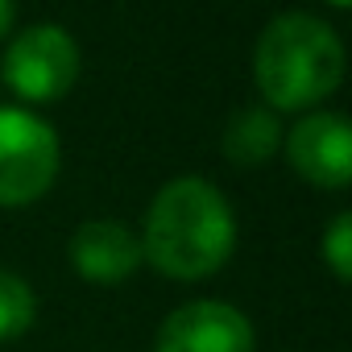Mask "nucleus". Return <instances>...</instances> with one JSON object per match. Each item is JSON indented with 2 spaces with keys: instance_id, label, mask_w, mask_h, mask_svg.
<instances>
[{
  "instance_id": "nucleus-1",
  "label": "nucleus",
  "mask_w": 352,
  "mask_h": 352,
  "mask_svg": "<svg viewBox=\"0 0 352 352\" xmlns=\"http://www.w3.org/2000/svg\"><path fill=\"white\" fill-rule=\"evenodd\" d=\"M232 249L236 216L220 187H212L199 174H183L153 195L141 228V257L157 274L174 282H199L228 265Z\"/></svg>"
},
{
  "instance_id": "nucleus-2",
  "label": "nucleus",
  "mask_w": 352,
  "mask_h": 352,
  "mask_svg": "<svg viewBox=\"0 0 352 352\" xmlns=\"http://www.w3.org/2000/svg\"><path fill=\"white\" fill-rule=\"evenodd\" d=\"M253 79L274 112H307L344 83V42L311 13L274 17L253 46Z\"/></svg>"
},
{
  "instance_id": "nucleus-3",
  "label": "nucleus",
  "mask_w": 352,
  "mask_h": 352,
  "mask_svg": "<svg viewBox=\"0 0 352 352\" xmlns=\"http://www.w3.org/2000/svg\"><path fill=\"white\" fill-rule=\"evenodd\" d=\"M63 166L58 133L25 112V108H0V208H25L42 199Z\"/></svg>"
},
{
  "instance_id": "nucleus-4",
  "label": "nucleus",
  "mask_w": 352,
  "mask_h": 352,
  "mask_svg": "<svg viewBox=\"0 0 352 352\" xmlns=\"http://www.w3.org/2000/svg\"><path fill=\"white\" fill-rule=\"evenodd\" d=\"M79 42L63 30V25H30L21 30L0 63L5 87L25 100V104H50L63 100L75 79H79Z\"/></svg>"
},
{
  "instance_id": "nucleus-5",
  "label": "nucleus",
  "mask_w": 352,
  "mask_h": 352,
  "mask_svg": "<svg viewBox=\"0 0 352 352\" xmlns=\"http://www.w3.org/2000/svg\"><path fill=\"white\" fill-rule=\"evenodd\" d=\"M253 323L232 302L195 298L166 315L153 352H253Z\"/></svg>"
},
{
  "instance_id": "nucleus-6",
  "label": "nucleus",
  "mask_w": 352,
  "mask_h": 352,
  "mask_svg": "<svg viewBox=\"0 0 352 352\" xmlns=\"http://www.w3.org/2000/svg\"><path fill=\"white\" fill-rule=\"evenodd\" d=\"M286 157L319 191H348L352 183V133L344 112H307L286 133Z\"/></svg>"
},
{
  "instance_id": "nucleus-7",
  "label": "nucleus",
  "mask_w": 352,
  "mask_h": 352,
  "mask_svg": "<svg viewBox=\"0 0 352 352\" xmlns=\"http://www.w3.org/2000/svg\"><path fill=\"white\" fill-rule=\"evenodd\" d=\"M71 270L91 286H120L141 270V236L120 220H87L71 236Z\"/></svg>"
},
{
  "instance_id": "nucleus-8",
  "label": "nucleus",
  "mask_w": 352,
  "mask_h": 352,
  "mask_svg": "<svg viewBox=\"0 0 352 352\" xmlns=\"http://www.w3.org/2000/svg\"><path fill=\"white\" fill-rule=\"evenodd\" d=\"M282 120L274 108H241L224 124V157L232 166H265L282 149Z\"/></svg>"
},
{
  "instance_id": "nucleus-9",
  "label": "nucleus",
  "mask_w": 352,
  "mask_h": 352,
  "mask_svg": "<svg viewBox=\"0 0 352 352\" xmlns=\"http://www.w3.org/2000/svg\"><path fill=\"white\" fill-rule=\"evenodd\" d=\"M38 319V294L13 270H0V344L25 336Z\"/></svg>"
},
{
  "instance_id": "nucleus-10",
  "label": "nucleus",
  "mask_w": 352,
  "mask_h": 352,
  "mask_svg": "<svg viewBox=\"0 0 352 352\" xmlns=\"http://www.w3.org/2000/svg\"><path fill=\"white\" fill-rule=\"evenodd\" d=\"M323 261L336 274V282L352 278V212H340L323 232Z\"/></svg>"
},
{
  "instance_id": "nucleus-11",
  "label": "nucleus",
  "mask_w": 352,
  "mask_h": 352,
  "mask_svg": "<svg viewBox=\"0 0 352 352\" xmlns=\"http://www.w3.org/2000/svg\"><path fill=\"white\" fill-rule=\"evenodd\" d=\"M13 21H17V5H13V0H0V42L9 38Z\"/></svg>"
},
{
  "instance_id": "nucleus-12",
  "label": "nucleus",
  "mask_w": 352,
  "mask_h": 352,
  "mask_svg": "<svg viewBox=\"0 0 352 352\" xmlns=\"http://www.w3.org/2000/svg\"><path fill=\"white\" fill-rule=\"evenodd\" d=\"M327 5H336V9H348V0H327Z\"/></svg>"
}]
</instances>
